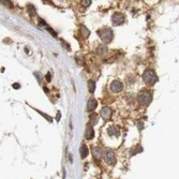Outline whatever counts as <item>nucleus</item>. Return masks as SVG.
Here are the masks:
<instances>
[{
    "mask_svg": "<svg viewBox=\"0 0 179 179\" xmlns=\"http://www.w3.org/2000/svg\"><path fill=\"white\" fill-rule=\"evenodd\" d=\"M101 116H102V118L103 119H105V120H108V119H111V117H112V109L109 107H107V106H105V107H103L102 109H101Z\"/></svg>",
    "mask_w": 179,
    "mask_h": 179,
    "instance_id": "7",
    "label": "nucleus"
},
{
    "mask_svg": "<svg viewBox=\"0 0 179 179\" xmlns=\"http://www.w3.org/2000/svg\"><path fill=\"white\" fill-rule=\"evenodd\" d=\"M137 100H139V103L141 105L147 106L148 104H150V102L152 101V95L150 92H148L146 90H143L137 95Z\"/></svg>",
    "mask_w": 179,
    "mask_h": 179,
    "instance_id": "2",
    "label": "nucleus"
},
{
    "mask_svg": "<svg viewBox=\"0 0 179 179\" xmlns=\"http://www.w3.org/2000/svg\"><path fill=\"white\" fill-rule=\"evenodd\" d=\"M142 151H143V148L141 147V146L134 147V148H132V150H130V156H134V154L139 153V152H142Z\"/></svg>",
    "mask_w": 179,
    "mask_h": 179,
    "instance_id": "12",
    "label": "nucleus"
},
{
    "mask_svg": "<svg viewBox=\"0 0 179 179\" xmlns=\"http://www.w3.org/2000/svg\"><path fill=\"white\" fill-rule=\"evenodd\" d=\"M80 153H81V157L83 158V159H85V158L88 156V153H89L88 147H87L86 145H82L81 148H80Z\"/></svg>",
    "mask_w": 179,
    "mask_h": 179,
    "instance_id": "11",
    "label": "nucleus"
},
{
    "mask_svg": "<svg viewBox=\"0 0 179 179\" xmlns=\"http://www.w3.org/2000/svg\"><path fill=\"white\" fill-rule=\"evenodd\" d=\"M125 22V16L120 13H115L112 17V23L114 26H119Z\"/></svg>",
    "mask_w": 179,
    "mask_h": 179,
    "instance_id": "5",
    "label": "nucleus"
},
{
    "mask_svg": "<svg viewBox=\"0 0 179 179\" xmlns=\"http://www.w3.org/2000/svg\"><path fill=\"white\" fill-rule=\"evenodd\" d=\"M81 32H82V34H83L84 38H87V36H89V30H88L85 26H83V27L81 28Z\"/></svg>",
    "mask_w": 179,
    "mask_h": 179,
    "instance_id": "18",
    "label": "nucleus"
},
{
    "mask_svg": "<svg viewBox=\"0 0 179 179\" xmlns=\"http://www.w3.org/2000/svg\"><path fill=\"white\" fill-rule=\"evenodd\" d=\"M92 153H93V157L95 158V159H100V158L102 157L100 149H99V148H97V147H94L93 149H92Z\"/></svg>",
    "mask_w": 179,
    "mask_h": 179,
    "instance_id": "13",
    "label": "nucleus"
},
{
    "mask_svg": "<svg viewBox=\"0 0 179 179\" xmlns=\"http://www.w3.org/2000/svg\"><path fill=\"white\" fill-rule=\"evenodd\" d=\"M106 50H107V48H106L105 45H100L98 48H97V53H98L99 55H102V54H104Z\"/></svg>",
    "mask_w": 179,
    "mask_h": 179,
    "instance_id": "14",
    "label": "nucleus"
},
{
    "mask_svg": "<svg viewBox=\"0 0 179 179\" xmlns=\"http://www.w3.org/2000/svg\"><path fill=\"white\" fill-rule=\"evenodd\" d=\"M44 91H45V92H47V91H48V89H47L46 87H44Z\"/></svg>",
    "mask_w": 179,
    "mask_h": 179,
    "instance_id": "25",
    "label": "nucleus"
},
{
    "mask_svg": "<svg viewBox=\"0 0 179 179\" xmlns=\"http://www.w3.org/2000/svg\"><path fill=\"white\" fill-rule=\"evenodd\" d=\"M27 10H28V12H29V14H30L31 16L36 15V8H34L32 5H27Z\"/></svg>",
    "mask_w": 179,
    "mask_h": 179,
    "instance_id": "15",
    "label": "nucleus"
},
{
    "mask_svg": "<svg viewBox=\"0 0 179 179\" xmlns=\"http://www.w3.org/2000/svg\"><path fill=\"white\" fill-rule=\"evenodd\" d=\"M1 3L3 5H7L8 8H12V3L10 1H7V0H1Z\"/></svg>",
    "mask_w": 179,
    "mask_h": 179,
    "instance_id": "19",
    "label": "nucleus"
},
{
    "mask_svg": "<svg viewBox=\"0 0 179 179\" xmlns=\"http://www.w3.org/2000/svg\"><path fill=\"white\" fill-rule=\"evenodd\" d=\"M90 125H95L98 122V114H92L90 116Z\"/></svg>",
    "mask_w": 179,
    "mask_h": 179,
    "instance_id": "16",
    "label": "nucleus"
},
{
    "mask_svg": "<svg viewBox=\"0 0 179 179\" xmlns=\"http://www.w3.org/2000/svg\"><path fill=\"white\" fill-rule=\"evenodd\" d=\"M85 136L87 139H91L94 136V131H93V128H92V125H87V127H86Z\"/></svg>",
    "mask_w": 179,
    "mask_h": 179,
    "instance_id": "8",
    "label": "nucleus"
},
{
    "mask_svg": "<svg viewBox=\"0 0 179 179\" xmlns=\"http://www.w3.org/2000/svg\"><path fill=\"white\" fill-rule=\"evenodd\" d=\"M99 33H100V36H101L102 41L105 42V43H109V42L113 40L114 34H113V31L111 28H104V29H102Z\"/></svg>",
    "mask_w": 179,
    "mask_h": 179,
    "instance_id": "4",
    "label": "nucleus"
},
{
    "mask_svg": "<svg viewBox=\"0 0 179 179\" xmlns=\"http://www.w3.org/2000/svg\"><path fill=\"white\" fill-rule=\"evenodd\" d=\"M88 88H89L90 92H93L94 89H95V83L93 81H89L88 82Z\"/></svg>",
    "mask_w": 179,
    "mask_h": 179,
    "instance_id": "17",
    "label": "nucleus"
},
{
    "mask_svg": "<svg viewBox=\"0 0 179 179\" xmlns=\"http://www.w3.org/2000/svg\"><path fill=\"white\" fill-rule=\"evenodd\" d=\"M13 88L14 89H19V88H21V85L17 84V83H15V84H13Z\"/></svg>",
    "mask_w": 179,
    "mask_h": 179,
    "instance_id": "21",
    "label": "nucleus"
},
{
    "mask_svg": "<svg viewBox=\"0 0 179 179\" xmlns=\"http://www.w3.org/2000/svg\"><path fill=\"white\" fill-rule=\"evenodd\" d=\"M103 159L105 163H107L108 165H114L116 164V156L113 150L111 149H107L103 152Z\"/></svg>",
    "mask_w": 179,
    "mask_h": 179,
    "instance_id": "3",
    "label": "nucleus"
},
{
    "mask_svg": "<svg viewBox=\"0 0 179 179\" xmlns=\"http://www.w3.org/2000/svg\"><path fill=\"white\" fill-rule=\"evenodd\" d=\"M46 77H47V81H50V74H47V76H46Z\"/></svg>",
    "mask_w": 179,
    "mask_h": 179,
    "instance_id": "23",
    "label": "nucleus"
},
{
    "mask_svg": "<svg viewBox=\"0 0 179 179\" xmlns=\"http://www.w3.org/2000/svg\"><path fill=\"white\" fill-rule=\"evenodd\" d=\"M143 123H141V125H139V129H143Z\"/></svg>",
    "mask_w": 179,
    "mask_h": 179,
    "instance_id": "24",
    "label": "nucleus"
},
{
    "mask_svg": "<svg viewBox=\"0 0 179 179\" xmlns=\"http://www.w3.org/2000/svg\"><path fill=\"white\" fill-rule=\"evenodd\" d=\"M143 78L148 86L154 85L158 81V76L153 70H146L143 74Z\"/></svg>",
    "mask_w": 179,
    "mask_h": 179,
    "instance_id": "1",
    "label": "nucleus"
},
{
    "mask_svg": "<svg viewBox=\"0 0 179 179\" xmlns=\"http://www.w3.org/2000/svg\"><path fill=\"white\" fill-rule=\"evenodd\" d=\"M57 114H58V115H57V120H59V119H60V112H58Z\"/></svg>",
    "mask_w": 179,
    "mask_h": 179,
    "instance_id": "22",
    "label": "nucleus"
},
{
    "mask_svg": "<svg viewBox=\"0 0 179 179\" xmlns=\"http://www.w3.org/2000/svg\"><path fill=\"white\" fill-rule=\"evenodd\" d=\"M97 105H98L97 100L90 99V100H88V102H87V109H88L89 112H92V111H94V109L97 108Z\"/></svg>",
    "mask_w": 179,
    "mask_h": 179,
    "instance_id": "9",
    "label": "nucleus"
},
{
    "mask_svg": "<svg viewBox=\"0 0 179 179\" xmlns=\"http://www.w3.org/2000/svg\"><path fill=\"white\" fill-rule=\"evenodd\" d=\"M82 2H83V5H85V7H88V5H90V3H91L90 0H88V1H87V0H84V1H82Z\"/></svg>",
    "mask_w": 179,
    "mask_h": 179,
    "instance_id": "20",
    "label": "nucleus"
},
{
    "mask_svg": "<svg viewBox=\"0 0 179 179\" xmlns=\"http://www.w3.org/2000/svg\"><path fill=\"white\" fill-rule=\"evenodd\" d=\"M107 133H108L109 136H118V135L120 134V131H119V129H118L117 127L112 125L111 128H108Z\"/></svg>",
    "mask_w": 179,
    "mask_h": 179,
    "instance_id": "10",
    "label": "nucleus"
},
{
    "mask_svg": "<svg viewBox=\"0 0 179 179\" xmlns=\"http://www.w3.org/2000/svg\"><path fill=\"white\" fill-rule=\"evenodd\" d=\"M122 89H123V84L120 81L116 80L111 83V90L113 92H120Z\"/></svg>",
    "mask_w": 179,
    "mask_h": 179,
    "instance_id": "6",
    "label": "nucleus"
}]
</instances>
